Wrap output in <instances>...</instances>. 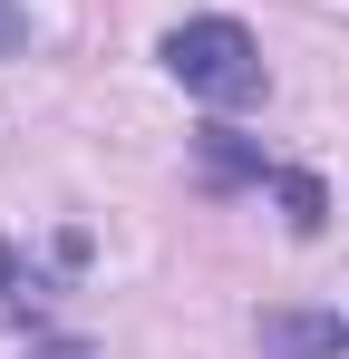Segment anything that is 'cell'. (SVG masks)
Masks as SVG:
<instances>
[{
  "label": "cell",
  "mask_w": 349,
  "mask_h": 359,
  "mask_svg": "<svg viewBox=\"0 0 349 359\" xmlns=\"http://www.w3.org/2000/svg\"><path fill=\"white\" fill-rule=\"evenodd\" d=\"M165 68L184 97H204V107H262V49H252V29L242 20H184L165 29Z\"/></svg>",
  "instance_id": "1"
},
{
  "label": "cell",
  "mask_w": 349,
  "mask_h": 359,
  "mask_svg": "<svg viewBox=\"0 0 349 359\" xmlns=\"http://www.w3.org/2000/svg\"><path fill=\"white\" fill-rule=\"evenodd\" d=\"M262 359H349L340 311H262Z\"/></svg>",
  "instance_id": "2"
},
{
  "label": "cell",
  "mask_w": 349,
  "mask_h": 359,
  "mask_svg": "<svg viewBox=\"0 0 349 359\" xmlns=\"http://www.w3.org/2000/svg\"><path fill=\"white\" fill-rule=\"evenodd\" d=\"M194 175L204 184H272V156H262V146H242V136H233V126H204V136H194Z\"/></svg>",
  "instance_id": "3"
},
{
  "label": "cell",
  "mask_w": 349,
  "mask_h": 359,
  "mask_svg": "<svg viewBox=\"0 0 349 359\" xmlns=\"http://www.w3.org/2000/svg\"><path fill=\"white\" fill-rule=\"evenodd\" d=\"M272 194H282L291 233H320V224H330V194H320V175H301V165H272Z\"/></svg>",
  "instance_id": "4"
},
{
  "label": "cell",
  "mask_w": 349,
  "mask_h": 359,
  "mask_svg": "<svg viewBox=\"0 0 349 359\" xmlns=\"http://www.w3.org/2000/svg\"><path fill=\"white\" fill-rule=\"evenodd\" d=\"M20 49H29V10H20V0H0V59H20Z\"/></svg>",
  "instance_id": "5"
},
{
  "label": "cell",
  "mask_w": 349,
  "mask_h": 359,
  "mask_svg": "<svg viewBox=\"0 0 349 359\" xmlns=\"http://www.w3.org/2000/svg\"><path fill=\"white\" fill-rule=\"evenodd\" d=\"M29 359H88V340H39Z\"/></svg>",
  "instance_id": "6"
}]
</instances>
